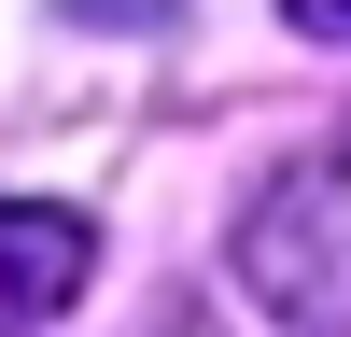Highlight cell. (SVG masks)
Listing matches in <instances>:
<instances>
[{
	"mask_svg": "<svg viewBox=\"0 0 351 337\" xmlns=\"http://www.w3.org/2000/svg\"><path fill=\"white\" fill-rule=\"evenodd\" d=\"M239 295L281 337H351V112L309 155H281V183L239 211Z\"/></svg>",
	"mask_w": 351,
	"mask_h": 337,
	"instance_id": "cell-1",
	"label": "cell"
},
{
	"mask_svg": "<svg viewBox=\"0 0 351 337\" xmlns=\"http://www.w3.org/2000/svg\"><path fill=\"white\" fill-rule=\"evenodd\" d=\"M84 267H99V225L71 197H0V337H43L84 295Z\"/></svg>",
	"mask_w": 351,
	"mask_h": 337,
	"instance_id": "cell-2",
	"label": "cell"
},
{
	"mask_svg": "<svg viewBox=\"0 0 351 337\" xmlns=\"http://www.w3.org/2000/svg\"><path fill=\"white\" fill-rule=\"evenodd\" d=\"M71 14H84V28H155L169 0H71Z\"/></svg>",
	"mask_w": 351,
	"mask_h": 337,
	"instance_id": "cell-3",
	"label": "cell"
},
{
	"mask_svg": "<svg viewBox=\"0 0 351 337\" xmlns=\"http://www.w3.org/2000/svg\"><path fill=\"white\" fill-rule=\"evenodd\" d=\"M281 14H295L309 42H351V0H281Z\"/></svg>",
	"mask_w": 351,
	"mask_h": 337,
	"instance_id": "cell-4",
	"label": "cell"
}]
</instances>
